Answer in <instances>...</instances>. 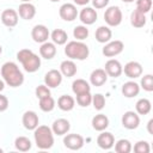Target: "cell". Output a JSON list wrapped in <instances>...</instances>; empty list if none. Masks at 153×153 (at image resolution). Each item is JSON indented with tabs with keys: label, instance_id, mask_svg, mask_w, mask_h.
Returning a JSON list of instances; mask_svg holds the SVG:
<instances>
[{
	"label": "cell",
	"instance_id": "44",
	"mask_svg": "<svg viewBox=\"0 0 153 153\" xmlns=\"http://www.w3.org/2000/svg\"><path fill=\"white\" fill-rule=\"evenodd\" d=\"M152 124H153V118H151V120L148 121V123H147V130H148V133H149V134H153Z\"/></svg>",
	"mask_w": 153,
	"mask_h": 153
},
{
	"label": "cell",
	"instance_id": "3",
	"mask_svg": "<svg viewBox=\"0 0 153 153\" xmlns=\"http://www.w3.org/2000/svg\"><path fill=\"white\" fill-rule=\"evenodd\" d=\"M65 54L69 60H79L84 61L90 55V49L87 44H85L82 41H71L66 43L65 47Z\"/></svg>",
	"mask_w": 153,
	"mask_h": 153
},
{
	"label": "cell",
	"instance_id": "8",
	"mask_svg": "<svg viewBox=\"0 0 153 153\" xmlns=\"http://www.w3.org/2000/svg\"><path fill=\"white\" fill-rule=\"evenodd\" d=\"M31 37L32 39L36 42V43H44L48 41V38L50 37V32H49V29L43 25V24H38V25H35L31 30Z\"/></svg>",
	"mask_w": 153,
	"mask_h": 153
},
{
	"label": "cell",
	"instance_id": "42",
	"mask_svg": "<svg viewBox=\"0 0 153 153\" xmlns=\"http://www.w3.org/2000/svg\"><path fill=\"white\" fill-rule=\"evenodd\" d=\"M8 105H10V102H8V98L4 94L0 93V112H4L8 109Z\"/></svg>",
	"mask_w": 153,
	"mask_h": 153
},
{
	"label": "cell",
	"instance_id": "41",
	"mask_svg": "<svg viewBox=\"0 0 153 153\" xmlns=\"http://www.w3.org/2000/svg\"><path fill=\"white\" fill-rule=\"evenodd\" d=\"M91 1H92L93 8H96V10H102V8H105V7L109 5V1H110V0H91Z\"/></svg>",
	"mask_w": 153,
	"mask_h": 153
},
{
	"label": "cell",
	"instance_id": "5",
	"mask_svg": "<svg viewBox=\"0 0 153 153\" xmlns=\"http://www.w3.org/2000/svg\"><path fill=\"white\" fill-rule=\"evenodd\" d=\"M123 14L118 6H109L104 12V20L108 26H118L122 23Z\"/></svg>",
	"mask_w": 153,
	"mask_h": 153
},
{
	"label": "cell",
	"instance_id": "11",
	"mask_svg": "<svg viewBox=\"0 0 153 153\" xmlns=\"http://www.w3.org/2000/svg\"><path fill=\"white\" fill-rule=\"evenodd\" d=\"M122 126L126 128V129H129V130H133V129H136L140 124V116L137 115V112L135 111H126L122 116Z\"/></svg>",
	"mask_w": 153,
	"mask_h": 153
},
{
	"label": "cell",
	"instance_id": "15",
	"mask_svg": "<svg viewBox=\"0 0 153 153\" xmlns=\"http://www.w3.org/2000/svg\"><path fill=\"white\" fill-rule=\"evenodd\" d=\"M19 20V16L18 12L13 8H6L2 11L1 13V22L5 26L7 27H14L18 24Z\"/></svg>",
	"mask_w": 153,
	"mask_h": 153
},
{
	"label": "cell",
	"instance_id": "7",
	"mask_svg": "<svg viewBox=\"0 0 153 153\" xmlns=\"http://www.w3.org/2000/svg\"><path fill=\"white\" fill-rule=\"evenodd\" d=\"M85 143L84 137L80 134H66L63 137V145L71 151H78L82 148Z\"/></svg>",
	"mask_w": 153,
	"mask_h": 153
},
{
	"label": "cell",
	"instance_id": "1",
	"mask_svg": "<svg viewBox=\"0 0 153 153\" xmlns=\"http://www.w3.org/2000/svg\"><path fill=\"white\" fill-rule=\"evenodd\" d=\"M1 76L5 84L11 87H19L24 82V74L19 69L18 65L13 61H7L1 66Z\"/></svg>",
	"mask_w": 153,
	"mask_h": 153
},
{
	"label": "cell",
	"instance_id": "9",
	"mask_svg": "<svg viewBox=\"0 0 153 153\" xmlns=\"http://www.w3.org/2000/svg\"><path fill=\"white\" fill-rule=\"evenodd\" d=\"M142 71H143L142 69V66L137 61H129L122 68V73H124L126 76H128L129 79L140 78L142 75Z\"/></svg>",
	"mask_w": 153,
	"mask_h": 153
},
{
	"label": "cell",
	"instance_id": "10",
	"mask_svg": "<svg viewBox=\"0 0 153 153\" xmlns=\"http://www.w3.org/2000/svg\"><path fill=\"white\" fill-rule=\"evenodd\" d=\"M78 13L79 12L76 10V6L74 4H69V2L63 4L59 10V14H60L61 19H63L65 22H73L74 19H76Z\"/></svg>",
	"mask_w": 153,
	"mask_h": 153
},
{
	"label": "cell",
	"instance_id": "33",
	"mask_svg": "<svg viewBox=\"0 0 153 153\" xmlns=\"http://www.w3.org/2000/svg\"><path fill=\"white\" fill-rule=\"evenodd\" d=\"M115 151L117 153H129L133 149L131 142L127 139H120L118 141L115 142Z\"/></svg>",
	"mask_w": 153,
	"mask_h": 153
},
{
	"label": "cell",
	"instance_id": "2",
	"mask_svg": "<svg viewBox=\"0 0 153 153\" xmlns=\"http://www.w3.org/2000/svg\"><path fill=\"white\" fill-rule=\"evenodd\" d=\"M17 60L23 65V68L27 73H35L41 68V57L31 49H20L17 53Z\"/></svg>",
	"mask_w": 153,
	"mask_h": 153
},
{
	"label": "cell",
	"instance_id": "37",
	"mask_svg": "<svg viewBox=\"0 0 153 153\" xmlns=\"http://www.w3.org/2000/svg\"><path fill=\"white\" fill-rule=\"evenodd\" d=\"M91 104L93 105V108L96 110L100 111L105 106V97L102 93H96V94L92 96V103Z\"/></svg>",
	"mask_w": 153,
	"mask_h": 153
},
{
	"label": "cell",
	"instance_id": "45",
	"mask_svg": "<svg viewBox=\"0 0 153 153\" xmlns=\"http://www.w3.org/2000/svg\"><path fill=\"white\" fill-rule=\"evenodd\" d=\"M5 88V81L4 80H0V92Z\"/></svg>",
	"mask_w": 153,
	"mask_h": 153
},
{
	"label": "cell",
	"instance_id": "4",
	"mask_svg": "<svg viewBox=\"0 0 153 153\" xmlns=\"http://www.w3.org/2000/svg\"><path fill=\"white\" fill-rule=\"evenodd\" d=\"M33 139L39 149H50L54 145V133L48 126H38L33 130Z\"/></svg>",
	"mask_w": 153,
	"mask_h": 153
},
{
	"label": "cell",
	"instance_id": "16",
	"mask_svg": "<svg viewBox=\"0 0 153 153\" xmlns=\"http://www.w3.org/2000/svg\"><path fill=\"white\" fill-rule=\"evenodd\" d=\"M122 68L123 66L116 59H110L104 65V71L106 72L108 76H111V78H118L122 74Z\"/></svg>",
	"mask_w": 153,
	"mask_h": 153
},
{
	"label": "cell",
	"instance_id": "14",
	"mask_svg": "<svg viewBox=\"0 0 153 153\" xmlns=\"http://www.w3.org/2000/svg\"><path fill=\"white\" fill-rule=\"evenodd\" d=\"M79 19L81 20V23L84 25H92L96 23L97 18H98V14H97V11L93 8V7H84L79 13Z\"/></svg>",
	"mask_w": 153,
	"mask_h": 153
},
{
	"label": "cell",
	"instance_id": "30",
	"mask_svg": "<svg viewBox=\"0 0 153 153\" xmlns=\"http://www.w3.org/2000/svg\"><path fill=\"white\" fill-rule=\"evenodd\" d=\"M151 109H152V104L147 98H140L135 104V110L137 115H148L151 112Z\"/></svg>",
	"mask_w": 153,
	"mask_h": 153
},
{
	"label": "cell",
	"instance_id": "32",
	"mask_svg": "<svg viewBox=\"0 0 153 153\" xmlns=\"http://www.w3.org/2000/svg\"><path fill=\"white\" fill-rule=\"evenodd\" d=\"M38 105H39V109H41L42 111H44V112H50V111L54 110L56 103H55V99H54V98L51 97V94H50V96H47V97L41 98Z\"/></svg>",
	"mask_w": 153,
	"mask_h": 153
},
{
	"label": "cell",
	"instance_id": "36",
	"mask_svg": "<svg viewBox=\"0 0 153 153\" xmlns=\"http://www.w3.org/2000/svg\"><path fill=\"white\" fill-rule=\"evenodd\" d=\"M76 103H78V105H80L82 108L88 106L92 103V94H91V92H84V93L76 94Z\"/></svg>",
	"mask_w": 153,
	"mask_h": 153
},
{
	"label": "cell",
	"instance_id": "31",
	"mask_svg": "<svg viewBox=\"0 0 153 153\" xmlns=\"http://www.w3.org/2000/svg\"><path fill=\"white\" fill-rule=\"evenodd\" d=\"M14 147H16L17 151L27 152V151L31 149L32 143H31V141H30L29 137H26V136H18L14 140Z\"/></svg>",
	"mask_w": 153,
	"mask_h": 153
},
{
	"label": "cell",
	"instance_id": "12",
	"mask_svg": "<svg viewBox=\"0 0 153 153\" xmlns=\"http://www.w3.org/2000/svg\"><path fill=\"white\" fill-rule=\"evenodd\" d=\"M63 75L57 69H50L44 75V85H47L49 88H55L61 85Z\"/></svg>",
	"mask_w": 153,
	"mask_h": 153
},
{
	"label": "cell",
	"instance_id": "29",
	"mask_svg": "<svg viewBox=\"0 0 153 153\" xmlns=\"http://www.w3.org/2000/svg\"><path fill=\"white\" fill-rule=\"evenodd\" d=\"M130 24L134 27H143L146 25V14L135 8L130 13Z\"/></svg>",
	"mask_w": 153,
	"mask_h": 153
},
{
	"label": "cell",
	"instance_id": "21",
	"mask_svg": "<svg viewBox=\"0 0 153 153\" xmlns=\"http://www.w3.org/2000/svg\"><path fill=\"white\" fill-rule=\"evenodd\" d=\"M122 94L126 97V98H133V97H136L139 93H140V85L133 80H129L127 82H124L122 85Z\"/></svg>",
	"mask_w": 153,
	"mask_h": 153
},
{
	"label": "cell",
	"instance_id": "46",
	"mask_svg": "<svg viewBox=\"0 0 153 153\" xmlns=\"http://www.w3.org/2000/svg\"><path fill=\"white\" fill-rule=\"evenodd\" d=\"M123 2H127V4H130V2H134L135 0H122Z\"/></svg>",
	"mask_w": 153,
	"mask_h": 153
},
{
	"label": "cell",
	"instance_id": "19",
	"mask_svg": "<svg viewBox=\"0 0 153 153\" xmlns=\"http://www.w3.org/2000/svg\"><path fill=\"white\" fill-rule=\"evenodd\" d=\"M69 129H71V123L66 118H57L53 122V126H51L53 133L57 136L66 135L69 131Z\"/></svg>",
	"mask_w": 153,
	"mask_h": 153
},
{
	"label": "cell",
	"instance_id": "49",
	"mask_svg": "<svg viewBox=\"0 0 153 153\" xmlns=\"http://www.w3.org/2000/svg\"><path fill=\"white\" fill-rule=\"evenodd\" d=\"M51 2H57V1H60V0H50Z\"/></svg>",
	"mask_w": 153,
	"mask_h": 153
},
{
	"label": "cell",
	"instance_id": "28",
	"mask_svg": "<svg viewBox=\"0 0 153 153\" xmlns=\"http://www.w3.org/2000/svg\"><path fill=\"white\" fill-rule=\"evenodd\" d=\"M72 91L75 96L80 94V93H84V92H91L90 82L84 80V79H76L72 82Z\"/></svg>",
	"mask_w": 153,
	"mask_h": 153
},
{
	"label": "cell",
	"instance_id": "39",
	"mask_svg": "<svg viewBox=\"0 0 153 153\" xmlns=\"http://www.w3.org/2000/svg\"><path fill=\"white\" fill-rule=\"evenodd\" d=\"M149 143L146 140H140L134 145V152L135 153H149Z\"/></svg>",
	"mask_w": 153,
	"mask_h": 153
},
{
	"label": "cell",
	"instance_id": "23",
	"mask_svg": "<svg viewBox=\"0 0 153 153\" xmlns=\"http://www.w3.org/2000/svg\"><path fill=\"white\" fill-rule=\"evenodd\" d=\"M39 55L45 60H51L56 55V45L53 42H44L39 47Z\"/></svg>",
	"mask_w": 153,
	"mask_h": 153
},
{
	"label": "cell",
	"instance_id": "40",
	"mask_svg": "<svg viewBox=\"0 0 153 153\" xmlns=\"http://www.w3.org/2000/svg\"><path fill=\"white\" fill-rule=\"evenodd\" d=\"M35 94L38 99H41L43 97H47V96H50V88L47 85H38L35 90Z\"/></svg>",
	"mask_w": 153,
	"mask_h": 153
},
{
	"label": "cell",
	"instance_id": "43",
	"mask_svg": "<svg viewBox=\"0 0 153 153\" xmlns=\"http://www.w3.org/2000/svg\"><path fill=\"white\" fill-rule=\"evenodd\" d=\"M74 1V5H79V6H85L87 5L91 0H73Z\"/></svg>",
	"mask_w": 153,
	"mask_h": 153
},
{
	"label": "cell",
	"instance_id": "26",
	"mask_svg": "<svg viewBox=\"0 0 153 153\" xmlns=\"http://www.w3.org/2000/svg\"><path fill=\"white\" fill-rule=\"evenodd\" d=\"M57 106L62 111H71L75 106V99L69 94H62L57 99Z\"/></svg>",
	"mask_w": 153,
	"mask_h": 153
},
{
	"label": "cell",
	"instance_id": "38",
	"mask_svg": "<svg viewBox=\"0 0 153 153\" xmlns=\"http://www.w3.org/2000/svg\"><path fill=\"white\" fill-rule=\"evenodd\" d=\"M136 1V10L142 13H148L152 8V0H135Z\"/></svg>",
	"mask_w": 153,
	"mask_h": 153
},
{
	"label": "cell",
	"instance_id": "6",
	"mask_svg": "<svg viewBox=\"0 0 153 153\" xmlns=\"http://www.w3.org/2000/svg\"><path fill=\"white\" fill-rule=\"evenodd\" d=\"M124 49V44L122 41L120 39H115V41H109L108 43H105V45L102 49V53L105 57H114L120 55Z\"/></svg>",
	"mask_w": 153,
	"mask_h": 153
},
{
	"label": "cell",
	"instance_id": "48",
	"mask_svg": "<svg viewBox=\"0 0 153 153\" xmlns=\"http://www.w3.org/2000/svg\"><path fill=\"white\" fill-rule=\"evenodd\" d=\"M1 54H2V47L0 45V55H1Z\"/></svg>",
	"mask_w": 153,
	"mask_h": 153
},
{
	"label": "cell",
	"instance_id": "50",
	"mask_svg": "<svg viewBox=\"0 0 153 153\" xmlns=\"http://www.w3.org/2000/svg\"><path fill=\"white\" fill-rule=\"evenodd\" d=\"M2 152H4V149H2V148H0V153H2Z\"/></svg>",
	"mask_w": 153,
	"mask_h": 153
},
{
	"label": "cell",
	"instance_id": "13",
	"mask_svg": "<svg viewBox=\"0 0 153 153\" xmlns=\"http://www.w3.org/2000/svg\"><path fill=\"white\" fill-rule=\"evenodd\" d=\"M22 123H23V126H24L25 129H27V130H35L38 127V124H39L38 115L35 111H32V110L25 111L23 114Z\"/></svg>",
	"mask_w": 153,
	"mask_h": 153
},
{
	"label": "cell",
	"instance_id": "34",
	"mask_svg": "<svg viewBox=\"0 0 153 153\" xmlns=\"http://www.w3.org/2000/svg\"><path fill=\"white\" fill-rule=\"evenodd\" d=\"M88 29L86 25H76L74 29H73V36L76 41H84L88 37Z\"/></svg>",
	"mask_w": 153,
	"mask_h": 153
},
{
	"label": "cell",
	"instance_id": "35",
	"mask_svg": "<svg viewBox=\"0 0 153 153\" xmlns=\"http://www.w3.org/2000/svg\"><path fill=\"white\" fill-rule=\"evenodd\" d=\"M140 87L143 88V91L146 92H152L153 91V75L152 74L143 75L140 81Z\"/></svg>",
	"mask_w": 153,
	"mask_h": 153
},
{
	"label": "cell",
	"instance_id": "18",
	"mask_svg": "<svg viewBox=\"0 0 153 153\" xmlns=\"http://www.w3.org/2000/svg\"><path fill=\"white\" fill-rule=\"evenodd\" d=\"M106 80H108V74L104 71V68L93 69L92 73L90 74V84L92 86H96V87L103 86L106 82Z\"/></svg>",
	"mask_w": 153,
	"mask_h": 153
},
{
	"label": "cell",
	"instance_id": "25",
	"mask_svg": "<svg viewBox=\"0 0 153 153\" xmlns=\"http://www.w3.org/2000/svg\"><path fill=\"white\" fill-rule=\"evenodd\" d=\"M91 124H92V128H93L94 130H97V131H103V130H105V129L109 127V118H108V116L104 115V114H98V115L93 116Z\"/></svg>",
	"mask_w": 153,
	"mask_h": 153
},
{
	"label": "cell",
	"instance_id": "22",
	"mask_svg": "<svg viewBox=\"0 0 153 153\" xmlns=\"http://www.w3.org/2000/svg\"><path fill=\"white\" fill-rule=\"evenodd\" d=\"M94 37H96V41L99 42V43H108L109 41H111L112 38V31L110 29V26H105V25H102L99 26L96 32H94Z\"/></svg>",
	"mask_w": 153,
	"mask_h": 153
},
{
	"label": "cell",
	"instance_id": "17",
	"mask_svg": "<svg viewBox=\"0 0 153 153\" xmlns=\"http://www.w3.org/2000/svg\"><path fill=\"white\" fill-rule=\"evenodd\" d=\"M97 145L102 149H111L115 145V137L110 131L103 130L97 137Z\"/></svg>",
	"mask_w": 153,
	"mask_h": 153
},
{
	"label": "cell",
	"instance_id": "47",
	"mask_svg": "<svg viewBox=\"0 0 153 153\" xmlns=\"http://www.w3.org/2000/svg\"><path fill=\"white\" fill-rule=\"evenodd\" d=\"M20 1H22V2H30L31 0H20Z\"/></svg>",
	"mask_w": 153,
	"mask_h": 153
},
{
	"label": "cell",
	"instance_id": "27",
	"mask_svg": "<svg viewBox=\"0 0 153 153\" xmlns=\"http://www.w3.org/2000/svg\"><path fill=\"white\" fill-rule=\"evenodd\" d=\"M50 38L53 41V43L55 45H63L67 43V39H68V35L65 30L62 29H55L51 31L50 33Z\"/></svg>",
	"mask_w": 153,
	"mask_h": 153
},
{
	"label": "cell",
	"instance_id": "24",
	"mask_svg": "<svg viewBox=\"0 0 153 153\" xmlns=\"http://www.w3.org/2000/svg\"><path fill=\"white\" fill-rule=\"evenodd\" d=\"M60 72H61V74L63 76L72 78V76H74L76 74L78 68H76V65L74 63L73 60H65L60 65Z\"/></svg>",
	"mask_w": 153,
	"mask_h": 153
},
{
	"label": "cell",
	"instance_id": "20",
	"mask_svg": "<svg viewBox=\"0 0 153 153\" xmlns=\"http://www.w3.org/2000/svg\"><path fill=\"white\" fill-rule=\"evenodd\" d=\"M18 16L24 20H31L36 16V7L31 2H22L18 7Z\"/></svg>",
	"mask_w": 153,
	"mask_h": 153
}]
</instances>
